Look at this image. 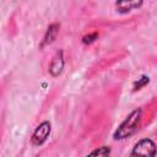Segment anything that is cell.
<instances>
[{"label":"cell","instance_id":"obj_1","mask_svg":"<svg viewBox=\"0 0 157 157\" xmlns=\"http://www.w3.org/2000/svg\"><path fill=\"white\" fill-rule=\"evenodd\" d=\"M140 121H141V109H136L120 124V126L114 134V137L117 140H123L131 136L139 129Z\"/></svg>","mask_w":157,"mask_h":157},{"label":"cell","instance_id":"obj_4","mask_svg":"<svg viewBox=\"0 0 157 157\" xmlns=\"http://www.w3.org/2000/svg\"><path fill=\"white\" fill-rule=\"evenodd\" d=\"M110 155V148L107 146H102L94 151H92L87 157H109Z\"/></svg>","mask_w":157,"mask_h":157},{"label":"cell","instance_id":"obj_5","mask_svg":"<svg viewBox=\"0 0 157 157\" xmlns=\"http://www.w3.org/2000/svg\"><path fill=\"white\" fill-rule=\"evenodd\" d=\"M141 4L142 2H131V1H129V2H117V7L120 9V11H129L134 7H139Z\"/></svg>","mask_w":157,"mask_h":157},{"label":"cell","instance_id":"obj_6","mask_svg":"<svg viewBox=\"0 0 157 157\" xmlns=\"http://www.w3.org/2000/svg\"><path fill=\"white\" fill-rule=\"evenodd\" d=\"M56 28H58V26H55V25H53V26H50V27L48 28V32H47V36H45V40H44L45 44L53 42V39H54V37H55V34H56V32H58Z\"/></svg>","mask_w":157,"mask_h":157},{"label":"cell","instance_id":"obj_2","mask_svg":"<svg viewBox=\"0 0 157 157\" xmlns=\"http://www.w3.org/2000/svg\"><path fill=\"white\" fill-rule=\"evenodd\" d=\"M156 151H157V147L152 140L142 139L132 148V156L134 157H153L156 155Z\"/></svg>","mask_w":157,"mask_h":157},{"label":"cell","instance_id":"obj_3","mask_svg":"<svg viewBox=\"0 0 157 157\" xmlns=\"http://www.w3.org/2000/svg\"><path fill=\"white\" fill-rule=\"evenodd\" d=\"M49 134H50V123L49 121H43L34 130V132L32 135V142L34 145H42L47 140Z\"/></svg>","mask_w":157,"mask_h":157}]
</instances>
